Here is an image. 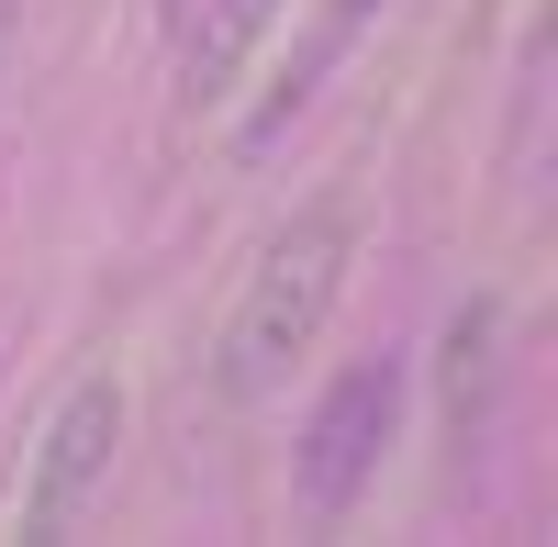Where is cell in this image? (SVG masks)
<instances>
[{
  "instance_id": "obj_6",
  "label": "cell",
  "mask_w": 558,
  "mask_h": 547,
  "mask_svg": "<svg viewBox=\"0 0 558 547\" xmlns=\"http://www.w3.org/2000/svg\"><path fill=\"white\" fill-rule=\"evenodd\" d=\"M368 12H380V0H336V34H347V23H368Z\"/></svg>"
},
{
  "instance_id": "obj_4",
  "label": "cell",
  "mask_w": 558,
  "mask_h": 547,
  "mask_svg": "<svg viewBox=\"0 0 558 547\" xmlns=\"http://www.w3.org/2000/svg\"><path fill=\"white\" fill-rule=\"evenodd\" d=\"M268 12H279V0H191V23H179V101H191V112H213L223 89L246 78Z\"/></svg>"
},
{
  "instance_id": "obj_3",
  "label": "cell",
  "mask_w": 558,
  "mask_h": 547,
  "mask_svg": "<svg viewBox=\"0 0 558 547\" xmlns=\"http://www.w3.org/2000/svg\"><path fill=\"white\" fill-rule=\"evenodd\" d=\"M402 425V357H357V369L324 380L313 425H302V503L313 514H347L368 481H380V447Z\"/></svg>"
},
{
  "instance_id": "obj_1",
  "label": "cell",
  "mask_w": 558,
  "mask_h": 547,
  "mask_svg": "<svg viewBox=\"0 0 558 547\" xmlns=\"http://www.w3.org/2000/svg\"><path fill=\"white\" fill-rule=\"evenodd\" d=\"M347 257H357V223H347L336 202L291 212V223H279V235L257 246V268H246L235 313H223V347H213L223 402H268V391L313 357L324 313H336V291H347Z\"/></svg>"
},
{
  "instance_id": "obj_2",
  "label": "cell",
  "mask_w": 558,
  "mask_h": 547,
  "mask_svg": "<svg viewBox=\"0 0 558 547\" xmlns=\"http://www.w3.org/2000/svg\"><path fill=\"white\" fill-rule=\"evenodd\" d=\"M123 380L112 369H89L57 414H45V436H34V470H23V503H12V536H68L89 503L112 491V459H123Z\"/></svg>"
},
{
  "instance_id": "obj_5",
  "label": "cell",
  "mask_w": 558,
  "mask_h": 547,
  "mask_svg": "<svg viewBox=\"0 0 558 547\" xmlns=\"http://www.w3.org/2000/svg\"><path fill=\"white\" fill-rule=\"evenodd\" d=\"M492 357H502V302H458L447 313V425H458V447L492 414Z\"/></svg>"
}]
</instances>
